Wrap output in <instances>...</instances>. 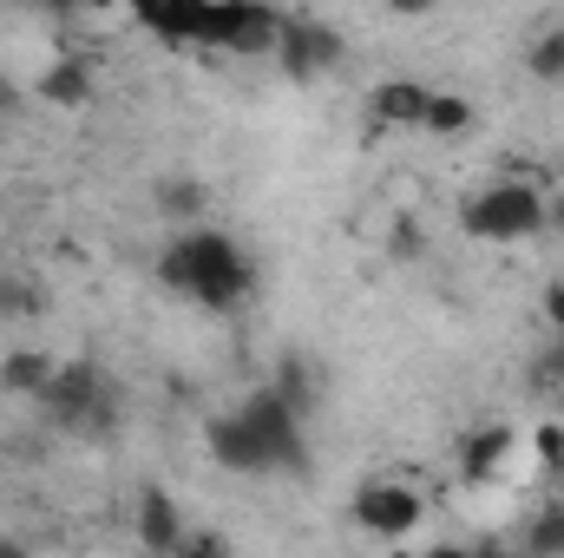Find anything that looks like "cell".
<instances>
[{
	"label": "cell",
	"instance_id": "12",
	"mask_svg": "<svg viewBox=\"0 0 564 558\" xmlns=\"http://www.w3.org/2000/svg\"><path fill=\"white\" fill-rule=\"evenodd\" d=\"M33 86H40L46 106H86V99H93V66H86V60H53Z\"/></svg>",
	"mask_w": 564,
	"mask_h": 558
},
{
	"label": "cell",
	"instance_id": "16",
	"mask_svg": "<svg viewBox=\"0 0 564 558\" xmlns=\"http://www.w3.org/2000/svg\"><path fill=\"white\" fill-rule=\"evenodd\" d=\"M276 395H282V408H289V415H308V408H315V382H308V368H302L295 355L276 368Z\"/></svg>",
	"mask_w": 564,
	"mask_h": 558
},
{
	"label": "cell",
	"instance_id": "19",
	"mask_svg": "<svg viewBox=\"0 0 564 558\" xmlns=\"http://www.w3.org/2000/svg\"><path fill=\"white\" fill-rule=\"evenodd\" d=\"M532 453L558 473V466H564V427H539V433H532Z\"/></svg>",
	"mask_w": 564,
	"mask_h": 558
},
{
	"label": "cell",
	"instance_id": "21",
	"mask_svg": "<svg viewBox=\"0 0 564 558\" xmlns=\"http://www.w3.org/2000/svg\"><path fill=\"white\" fill-rule=\"evenodd\" d=\"M545 322H552V329L564 335V277H558V282H545Z\"/></svg>",
	"mask_w": 564,
	"mask_h": 558
},
{
	"label": "cell",
	"instance_id": "18",
	"mask_svg": "<svg viewBox=\"0 0 564 558\" xmlns=\"http://www.w3.org/2000/svg\"><path fill=\"white\" fill-rule=\"evenodd\" d=\"M525 546H532V552H564V500L552 506V513H539V519H532Z\"/></svg>",
	"mask_w": 564,
	"mask_h": 558
},
{
	"label": "cell",
	"instance_id": "9",
	"mask_svg": "<svg viewBox=\"0 0 564 558\" xmlns=\"http://www.w3.org/2000/svg\"><path fill=\"white\" fill-rule=\"evenodd\" d=\"M139 546L144 552H177L184 546V513L164 486H144L139 493Z\"/></svg>",
	"mask_w": 564,
	"mask_h": 558
},
{
	"label": "cell",
	"instance_id": "20",
	"mask_svg": "<svg viewBox=\"0 0 564 558\" xmlns=\"http://www.w3.org/2000/svg\"><path fill=\"white\" fill-rule=\"evenodd\" d=\"M539 382H545V388H558V382H564V335H558V348H545V362H539Z\"/></svg>",
	"mask_w": 564,
	"mask_h": 558
},
{
	"label": "cell",
	"instance_id": "11",
	"mask_svg": "<svg viewBox=\"0 0 564 558\" xmlns=\"http://www.w3.org/2000/svg\"><path fill=\"white\" fill-rule=\"evenodd\" d=\"M512 447H519L512 427H479V433H466V447H459V453H466V460H459L466 480H492V473L512 460Z\"/></svg>",
	"mask_w": 564,
	"mask_h": 558
},
{
	"label": "cell",
	"instance_id": "14",
	"mask_svg": "<svg viewBox=\"0 0 564 558\" xmlns=\"http://www.w3.org/2000/svg\"><path fill=\"white\" fill-rule=\"evenodd\" d=\"M421 132H433V139H466V132H473V106H466L459 93H426Z\"/></svg>",
	"mask_w": 564,
	"mask_h": 558
},
{
	"label": "cell",
	"instance_id": "17",
	"mask_svg": "<svg viewBox=\"0 0 564 558\" xmlns=\"http://www.w3.org/2000/svg\"><path fill=\"white\" fill-rule=\"evenodd\" d=\"M158 211H164V217H177V224H184V217H197V211H204V191H197V184H191V178H171V184H164V191H158Z\"/></svg>",
	"mask_w": 564,
	"mask_h": 558
},
{
	"label": "cell",
	"instance_id": "8",
	"mask_svg": "<svg viewBox=\"0 0 564 558\" xmlns=\"http://www.w3.org/2000/svg\"><path fill=\"white\" fill-rule=\"evenodd\" d=\"M132 13H139V26H151L158 40H204V13H210V0H126Z\"/></svg>",
	"mask_w": 564,
	"mask_h": 558
},
{
	"label": "cell",
	"instance_id": "26",
	"mask_svg": "<svg viewBox=\"0 0 564 558\" xmlns=\"http://www.w3.org/2000/svg\"><path fill=\"white\" fill-rule=\"evenodd\" d=\"M0 99H7V93H0Z\"/></svg>",
	"mask_w": 564,
	"mask_h": 558
},
{
	"label": "cell",
	"instance_id": "22",
	"mask_svg": "<svg viewBox=\"0 0 564 558\" xmlns=\"http://www.w3.org/2000/svg\"><path fill=\"white\" fill-rule=\"evenodd\" d=\"M13 309H33V302H26L20 282H0V315H13Z\"/></svg>",
	"mask_w": 564,
	"mask_h": 558
},
{
	"label": "cell",
	"instance_id": "6",
	"mask_svg": "<svg viewBox=\"0 0 564 558\" xmlns=\"http://www.w3.org/2000/svg\"><path fill=\"white\" fill-rule=\"evenodd\" d=\"M282 13L270 0H210L204 13V46H224V53H276Z\"/></svg>",
	"mask_w": 564,
	"mask_h": 558
},
{
	"label": "cell",
	"instance_id": "3",
	"mask_svg": "<svg viewBox=\"0 0 564 558\" xmlns=\"http://www.w3.org/2000/svg\"><path fill=\"white\" fill-rule=\"evenodd\" d=\"M459 230L473 244H525V237L545 230V191L525 184V178H492V184L466 191Z\"/></svg>",
	"mask_w": 564,
	"mask_h": 558
},
{
	"label": "cell",
	"instance_id": "15",
	"mask_svg": "<svg viewBox=\"0 0 564 558\" xmlns=\"http://www.w3.org/2000/svg\"><path fill=\"white\" fill-rule=\"evenodd\" d=\"M525 73H532L539 86H558L564 79V26H545V33L525 46Z\"/></svg>",
	"mask_w": 564,
	"mask_h": 558
},
{
	"label": "cell",
	"instance_id": "23",
	"mask_svg": "<svg viewBox=\"0 0 564 558\" xmlns=\"http://www.w3.org/2000/svg\"><path fill=\"white\" fill-rule=\"evenodd\" d=\"M433 7H440V0H388V13H401V20H421Z\"/></svg>",
	"mask_w": 564,
	"mask_h": 558
},
{
	"label": "cell",
	"instance_id": "24",
	"mask_svg": "<svg viewBox=\"0 0 564 558\" xmlns=\"http://www.w3.org/2000/svg\"><path fill=\"white\" fill-rule=\"evenodd\" d=\"M33 7H46V13H59V20H66V13H73V7H86V0H33Z\"/></svg>",
	"mask_w": 564,
	"mask_h": 558
},
{
	"label": "cell",
	"instance_id": "2",
	"mask_svg": "<svg viewBox=\"0 0 564 558\" xmlns=\"http://www.w3.org/2000/svg\"><path fill=\"white\" fill-rule=\"evenodd\" d=\"M302 415L282 408V395H250L230 420L210 427V453L237 473H270V466H302Z\"/></svg>",
	"mask_w": 564,
	"mask_h": 558
},
{
	"label": "cell",
	"instance_id": "25",
	"mask_svg": "<svg viewBox=\"0 0 564 558\" xmlns=\"http://www.w3.org/2000/svg\"><path fill=\"white\" fill-rule=\"evenodd\" d=\"M86 7H126V0H86Z\"/></svg>",
	"mask_w": 564,
	"mask_h": 558
},
{
	"label": "cell",
	"instance_id": "5",
	"mask_svg": "<svg viewBox=\"0 0 564 558\" xmlns=\"http://www.w3.org/2000/svg\"><path fill=\"white\" fill-rule=\"evenodd\" d=\"M40 408L59 420V427H73V433H99V427H112V395H106L99 368H86V362L53 368V382L40 388Z\"/></svg>",
	"mask_w": 564,
	"mask_h": 558
},
{
	"label": "cell",
	"instance_id": "10",
	"mask_svg": "<svg viewBox=\"0 0 564 558\" xmlns=\"http://www.w3.org/2000/svg\"><path fill=\"white\" fill-rule=\"evenodd\" d=\"M426 93L421 79H388V86H375V99H368V112L381 119V126H421L426 119Z\"/></svg>",
	"mask_w": 564,
	"mask_h": 558
},
{
	"label": "cell",
	"instance_id": "7",
	"mask_svg": "<svg viewBox=\"0 0 564 558\" xmlns=\"http://www.w3.org/2000/svg\"><path fill=\"white\" fill-rule=\"evenodd\" d=\"M276 60H282L289 79H322V73L341 60V40H335V26H322V20H282Z\"/></svg>",
	"mask_w": 564,
	"mask_h": 558
},
{
	"label": "cell",
	"instance_id": "4",
	"mask_svg": "<svg viewBox=\"0 0 564 558\" xmlns=\"http://www.w3.org/2000/svg\"><path fill=\"white\" fill-rule=\"evenodd\" d=\"M426 519V493L414 480H394V473H375L368 486H355V526L368 539H408L414 526Z\"/></svg>",
	"mask_w": 564,
	"mask_h": 558
},
{
	"label": "cell",
	"instance_id": "1",
	"mask_svg": "<svg viewBox=\"0 0 564 558\" xmlns=\"http://www.w3.org/2000/svg\"><path fill=\"white\" fill-rule=\"evenodd\" d=\"M158 277L177 296L204 302V309H237L257 289V270H250L243 244H230L224 230H177L164 244V257H158Z\"/></svg>",
	"mask_w": 564,
	"mask_h": 558
},
{
	"label": "cell",
	"instance_id": "13",
	"mask_svg": "<svg viewBox=\"0 0 564 558\" xmlns=\"http://www.w3.org/2000/svg\"><path fill=\"white\" fill-rule=\"evenodd\" d=\"M53 355H40V348H13L7 362H0V388L7 395H20V401H40V388L53 382Z\"/></svg>",
	"mask_w": 564,
	"mask_h": 558
}]
</instances>
